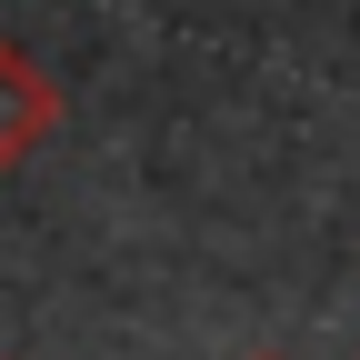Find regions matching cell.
I'll return each instance as SVG.
<instances>
[{"instance_id":"obj_1","label":"cell","mask_w":360,"mask_h":360,"mask_svg":"<svg viewBox=\"0 0 360 360\" xmlns=\"http://www.w3.org/2000/svg\"><path fill=\"white\" fill-rule=\"evenodd\" d=\"M51 130H60V80L40 70L20 40H0V170H20Z\"/></svg>"},{"instance_id":"obj_2","label":"cell","mask_w":360,"mask_h":360,"mask_svg":"<svg viewBox=\"0 0 360 360\" xmlns=\"http://www.w3.org/2000/svg\"><path fill=\"white\" fill-rule=\"evenodd\" d=\"M250 360H281V350H250Z\"/></svg>"}]
</instances>
